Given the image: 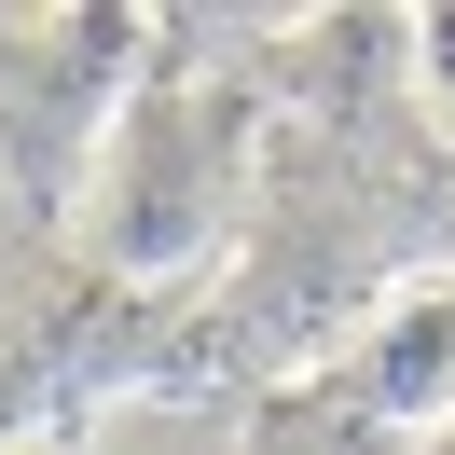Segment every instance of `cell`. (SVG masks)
<instances>
[{
    "instance_id": "3957f363",
    "label": "cell",
    "mask_w": 455,
    "mask_h": 455,
    "mask_svg": "<svg viewBox=\"0 0 455 455\" xmlns=\"http://www.w3.org/2000/svg\"><path fill=\"white\" fill-rule=\"evenodd\" d=\"M235 455H414V442H387L345 387H276L235 414Z\"/></svg>"
},
{
    "instance_id": "8992f818",
    "label": "cell",
    "mask_w": 455,
    "mask_h": 455,
    "mask_svg": "<svg viewBox=\"0 0 455 455\" xmlns=\"http://www.w3.org/2000/svg\"><path fill=\"white\" fill-rule=\"evenodd\" d=\"M0 455H84V442H0Z\"/></svg>"
},
{
    "instance_id": "7a4b0ae2",
    "label": "cell",
    "mask_w": 455,
    "mask_h": 455,
    "mask_svg": "<svg viewBox=\"0 0 455 455\" xmlns=\"http://www.w3.org/2000/svg\"><path fill=\"white\" fill-rule=\"evenodd\" d=\"M345 400H359L387 442H442V427H455V276L372 304L359 359H345Z\"/></svg>"
},
{
    "instance_id": "277c9868",
    "label": "cell",
    "mask_w": 455,
    "mask_h": 455,
    "mask_svg": "<svg viewBox=\"0 0 455 455\" xmlns=\"http://www.w3.org/2000/svg\"><path fill=\"white\" fill-rule=\"evenodd\" d=\"M84 455H235V414H194V400H124V414H97Z\"/></svg>"
},
{
    "instance_id": "52a82bcc",
    "label": "cell",
    "mask_w": 455,
    "mask_h": 455,
    "mask_svg": "<svg viewBox=\"0 0 455 455\" xmlns=\"http://www.w3.org/2000/svg\"><path fill=\"white\" fill-rule=\"evenodd\" d=\"M414 455H455V427H442V442H414Z\"/></svg>"
},
{
    "instance_id": "5b68a950",
    "label": "cell",
    "mask_w": 455,
    "mask_h": 455,
    "mask_svg": "<svg viewBox=\"0 0 455 455\" xmlns=\"http://www.w3.org/2000/svg\"><path fill=\"white\" fill-rule=\"evenodd\" d=\"M414 42H427V97H455V14H414Z\"/></svg>"
},
{
    "instance_id": "6da1fadb",
    "label": "cell",
    "mask_w": 455,
    "mask_h": 455,
    "mask_svg": "<svg viewBox=\"0 0 455 455\" xmlns=\"http://www.w3.org/2000/svg\"><path fill=\"white\" fill-rule=\"evenodd\" d=\"M235 180H249V111L207 84H139L84 152V262L97 276H180L221 249Z\"/></svg>"
}]
</instances>
